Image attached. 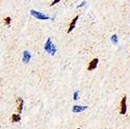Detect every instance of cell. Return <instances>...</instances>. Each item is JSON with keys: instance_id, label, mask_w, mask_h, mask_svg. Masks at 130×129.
I'll use <instances>...</instances> for the list:
<instances>
[{"instance_id": "obj_1", "label": "cell", "mask_w": 130, "mask_h": 129, "mask_svg": "<svg viewBox=\"0 0 130 129\" xmlns=\"http://www.w3.org/2000/svg\"><path fill=\"white\" fill-rule=\"evenodd\" d=\"M44 49L46 53L50 55V56H54L55 54L56 53V47L55 46V45L52 43V40L50 37H48L47 40H46V44H45V46H44Z\"/></svg>"}, {"instance_id": "obj_2", "label": "cell", "mask_w": 130, "mask_h": 129, "mask_svg": "<svg viewBox=\"0 0 130 129\" xmlns=\"http://www.w3.org/2000/svg\"><path fill=\"white\" fill-rule=\"evenodd\" d=\"M30 14L33 15V17L37 18L38 20H48V19H51L53 20V18H50L48 15H46L45 14L41 13V12H38V11H36V10H30Z\"/></svg>"}, {"instance_id": "obj_3", "label": "cell", "mask_w": 130, "mask_h": 129, "mask_svg": "<svg viewBox=\"0 0 130 129\" xmlns=\"http://www.w3.org/2000/svg\"><path fill=\"white\" fill-rule=\"evenodd\" d=\"M127 111L126 106V95H124L120 102V115H126Z\"/></svg>"}, {"instance_id": "obj_4", "label": "cell", "mask_w": 130, "mask_h": 129, "mask_svg": "<svg viewBox=\"0 0 130 129\" xmlns=\"http://www.w3.org/2000/svg\"><path fill=\"white\" fill-rule=\"evenodd\" d=\"M31 57H32V56H31L30 52L29 51L26 50V51L23 52V59H22V60H23V63H24V64H26L30 62Z\"/></svg>"}, {"instance_id": "obj_5", "label": "cell", "mask_w": 130, "mask_h": 129, "mask_svg": "<svg viewBox=\"0 0 130 129\" xmlns=\"http://www.w3.org/2000/svg\"><path fill=\"white\" fill-rule=\"evenodd\" d=\"M98 58H94L93 60H91V62L88 64V67H87V70L88 71H92L94 69H95L98 67Z\"/></svg>"}, {"instance_id": "obj_6", "label": "cell", "mask_w": 130, "mask_h": 129, "mask_svg": "<svg viewBox=\"0 0 130 129\" xmlns=\"http://www.w3.org/2000/svg\"><path fill=\"white\" fill-rule=\"evenodd\" d=\"M87 105H74L73 106V109H72V111H73V113H81L83 112V111H85V110L87 109Z\"/></svg>"}, {"instance_id": "obj_7", "label": "cell", "mask_w": 130, "mask_h": 129, "mask_svg": "<svg viewBox=\"0 0 130 129\" xmlns=\"http://www.w3.org/2000/svg\"><path fill=\"white\" fill-rule=\"evenodd\" d=\"M78 17H79V15H76V17H74V19L71 21V23L69 24V27H68V29H67V33H70V32H72V31L74 30V28L76 27V21L78 20Z\"/></svg>"}, {"instance_id": "obj_8", "label": "cell", "mask_w": 130, "mask_h": 129, "mask_svg": "<svg viewBox=\"0 0 130 129\" xmlns=\"http://www.w3.org/2000/svg\"><path fill=\"white\" fill-rule=\"evenodd\" d=\"M17 102H18V114H20V113L22 112V110H23V106H24V100H23V98H21V97H18Z\"/></svg>"}, {"instance_id": "obj_9", "label": "cell", "mask_w": 130, "mask_h": 129, "mask_svg": "<svg viewBox=\"0 0 130 129\" xmlns=\"http://www.w3.org/2000/svg\"><path fill=\"white\" fill-rule=\"evenodd\" d=\"M21 120V116L19 114H13L11 117V121L13 123H18Z\"/></svg>"}, {"instance_id": "obj_10", "label": "cell", "mask_w": 130, "mask_h": 129, "mask_svg": "<svg viewBox=\"0 0 130 129\" xmlns=\"http://www.w3.org/2000/svg\"><path fill=\"white\" fill-rule=\"evenodd\" d=\"M110 40H111V42H112V43H114L115 45H117V44L118 43V37H117V35L114 34L113 36H111Z\"/></svg>"}, {"instance_id": "obj_11", "label": "cell", "mask_w": 130, "mask_h": 129, "mask_svg": "<svg viewBox=\"0 0 130 129\" xmlns=\"http://www.w3.org/2000/svg\"><path fill=\"white\" fill-rule=\"evenodd\" d=\"M4 21H5V23H6V25H7V26H10L12 19H11L10 17H7L6 18H4Z\"/></svg>"}, {"instance_id": "obj_12", "label": "cell", "mask_w": 130, "mask_h": 129, "mask_svg": "<svg viewBox=\"0 0 130 129\" xmlns=\"http://www.w3.org/2000/svg\"><path fill=\"white\" fill-rule=\"evenodd\" d=\"M78 97H79V91H76V92L74 93V95H73V99H74V101H77Z\"/></svg>"}, {"instance_id": "obj_13", "label": "cell", "mask_w": 130, "mask_h": 129, "mask_svg": "<svg viewBox=\"0 0 130 129\" xmlns=\"http://www.w3.org/2000/svg\"><path fill=\"white\" fill-rule=\"evenodd\" d=\"M86 4H87V2H86V1H82V2H81L80 4L77 6V7H78V8H80V7H85V6H86Z\"/></svg>"}, {"instance_id": "obj_14", "label": "cell", "mask_w": 130, "mask_h": 129, "mask_svg": "<svg viewBox=\"0 0 130 129\" xmlns=\"http://www.w3.org/2000/svg\"><path fill=\"white\" fill-rule=\"evenodd\" d=\"M61 0H54L52 3H51V7H53V6H55L56 4H57V3H59L60 2Z\"/></svg>"}, {"instance_id": "obj_15", "label": "cell", "mask_w": 130, "mask_h": 129, "mask_svg": "<svg viewBox=\"0 0 130 129\" xmlns=\"http://www.w3.org/2000/svg\"><path fill=\"white\" fill-rule=\"evenodd\" d=\"M76 129H80V128H76Z\"/></svg>"}]
</instances>
